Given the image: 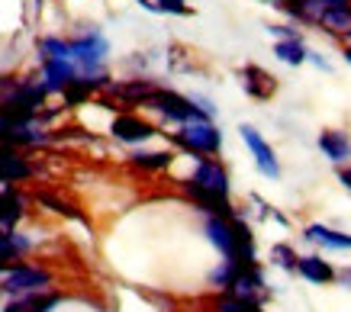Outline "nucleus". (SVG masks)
Masks as SVG:
<instances>
[{"label": "nucleus", "instance_id": "11", "mask_svg": "<svg viewBox=\"0 0 351 312\" xmlns=\"http://www.w3.org/2000/svg\"><path fill=\"white\" fill-rule=\"evenodd\" d=\"M36 177V164L16 148H7L0 145V181L3 183H23Z\"/></svg>", "mask_w": 351, "mask_h": 312}, {"label": "nucleus", "instance_id": "19", "mask_svg": "<svg viewBox=\"0 0 351 312\" xmlns=\"http://www.w3.org/2000/svg\"><path fill=\"white\" fill-rule=\"evenodd\" d=\"M129 164L138 168V171H149V174H158V171H168L174 164V151H145V148H136L129 155Z\"/></svg>", "mask_w": 351, "mask_h": 312}, {"label": "nucleus", "instance_id": "4", "mask_svg": "<svg viewBox=\"0 0 351 312\" xmlns=\"http://www.w3.org/2000/svg\"><path fill=\"white\" fill-rule=\"evenodd\" d=\"M145 107L155 109V113H158L161 119H168V122H178V126H184V122H203V119H210L203 109L193 107L191 97H184V94H178V90H168V87H158Z\"/></svg>", "mask_w": 351, "mask_h": 312}, {"label": "nucleus", "instance_id": "23", "mask_svg": "<svg viewBox=\"0 0 351 312\" xmlns=\"http://www.w3.org/2000/svg\"><path fill=\"white\" fill-rule=\"evenodd\" d=\"M36 52H39V62H45V58H71L68 55V39H62V36H43Z\"/></svg>", "mask_w": 351, "mask_h": 312}, {"label": "nucleus", "instance_id": "17", "mask_svg": "<svg viewBox=\"0 0 351 312\" xmlns=\"http://www.w3.org/2000/svg\"><path fill=\"white\" fill-rule=\"evenodd\" d=\"M297 274H300V277H306L309 283H316V287H322V283H332V280L339 277V274H335V268H332L329 261H322L319 255L297 258Z\"/></svg>", "mask_w": 351, "mask_h": 312}, {"label": "nucleus", "instance_id": "20", "mask_svg": "<svg viewBox=\"0 0 351 312\" xmlns=\"http://www.w3.org/2000/svg\"><path fill=\"white\" fill-rule=\"evenodd\" d=\"M316 26H322L326 33L341 36V39H348L351 42V7L348 10H322V16H319Z\"/></svg>", "mask_w": 351, "mask_h": 312}, {"label": "nucleus", "instance_id": "22", "mask_svg": "<svg viewBox=\"0 0 351 312\" xmlns=\"http://www.w3.org/2000/svg\"><path fill=\"white\" fill-rule=\"evenodd\" d=\"M306 45H303V39H280V42L274 45V55L284 62V65H303L306 62Z\"/></svg>", "mask_w": 351, "mask_h": 312}, {"label": "nucleus", "instance_id": "8", "mask_svg": "<svg viewBox=\"0 0 351 312\" xmlns=\"http://www.w3.org/2000/svg\"><path fill=\"white\" fill-rule=\"evenodd\" d=\"M239 135H242V142L248 145V151H252L258 171L265 174V177H271V181H277V177H280V161H277L274 148L265 142V135H261L255 126H248V122H242V126H239Z\"/></svg>", "mask_w": 351, "mask_h": 312}, {"label": "nucleus", "instance_id": "9", "mask_svg": "<svg viewBox=\"0 0 351 312\" xmlns=\"http://www.w3.org/2000/svg\"><path fill=\"white\" fill-rule=\"evenodd\" d=\"M191 181L200 183L203 190H210V194H216V196H229V171H226V164L216 161V158H197Z\"/></svg>", "mask_w": 351, "mask_h": 312}, {"label": "nucleus", "instance_id": "21", "mask_svg": "<svg viewBox=\"0 0 351 312\" xmlns=\"http://www.w3.org/2000/svg\"><path fill=\"white\" fill-rule=\"evenodd\" d=\"M36 203L45 206V209H49V213H55V216H64V219H75V222H84V213H81L77 206L64 203L62 196L49 194V190H39V194H36Z\"/></svg>", "mask_w": 351, "mask_h": 312}, {"label": "nucleus", "instance_id": "29", "mask_svg": "<svg viewBox=\"0 0 351 312\" xmlns=\"http://www.w3.org/2000/svg\"><path fill=\"white\" fill-rule=\"evenodd\" d=\"M306 62H313V65H316V68H322V71H329V62H326V58H322V55L319 52H306Z\"/></svg>", "mask_w": 351, "mask_h": 312}, {"label": "nucleus", "instance_id": "10", "mask_svg": "<svg viewBox=\"0 0 351 312\" xmlns=\"http://www.w3.org/2000/svg\"><path fill=\"white\" fill-rule=\"evenodd\" d=\"M39 65H43V81L39 84L45 87V94H62L64 87L77 77V68L71 58H45Z\"/></svg>", "mask_w": 351, "mask_h": 312}, {"label": "nucleus", "instance_id": "32", "mask_svg": "<svg viewBox=\"0 0 351 312\" xmlns=\"http://www.w3.org/2000/svg\"><path fill=\"white\" fill-rule=\"evenodd\" d=\"M341 280H345V283H351V270H345V274H341Z\"/></svg>", "mask_w": 351, "mask_h": 312}, {"label": "nucleus", "instance_id": "33", "mask_svg": "<svg viewBox=\"0 0 351 312\" xmlns=\"http://www.w3.org/2000/svg\"><path fill=\"white\" fill-rule=\"evenodd\" d=\"M3 126H7V119H3V113H0V129H3Z\"/></svg>", "mask_w": 351, "mask_h": 312}, {"label": "nucleus", "instance_id": "14", "mask_svg": "<svg viewBox=\"0 0 351 312\" xmlns=\"http://www.w3.org/2000/svg\"><path fill=\"white\" fill-rule=\"evenodd\" d=\"M242 87H245L248 97L271 100L274 97V90H277V77L267 75L265 68H258V65H245L242 68Z\"/></svg>", "mask_w": 351, "mask_h": 312}, {"label": "nucleus", "instance_id": "6", "mask_svg": "<svg viewBox=\"0 0 351 312\" xmlns=\"http://www.w3.org/2000/svg\"><path fill=\"white\" fill-rule=\"evenodd\" d=\"M110 135L117 142H123V145H145L149 139H155L158 135V129L152 126L149 119H142L138 113H129V109H123V113H117L113 116V122H110Z\"/></svg>", "mask_w": 351, "mask_h": 312}, {"label": "nucleus", "instance_id": "13", "mask_svg": "<svg viewBox=\"0 0 351 312\" xmlns=\"http://www.w3.org/2000/svg\"><path fill=\"white\" fill-rule=\"evenodd\" d=\"M203 235L210 238V245L223 255V258H235V238H232V226L223 216H206L203 219Z\"/></svg>", "mask_w": 351, "mask_h": 312}, {"label": "nucleus", "instance_id": "30", "mask_svg": "<svg viewBox=\"0 0 351 312\" xmlns=\"http://www.w3.org/2000/svg\"><path fill=\"white\" fill-rule=\"evenodd\" d=\"M339 181H341V187H348V190H351V164L339 171Z\"/></svg>", "mask_w": 351, "mask_h": 312}, {"label": "nucleus", "instance_id": "18", "mask_svg": "<svg viewBox=\"0 0 351 312\" xmlns=\"http://www.w3.org/2000/svg\"><path fill=\"white\" fill-rule=\"evenodd\" d=\"M306 242H313V245H322V248H332V251H348L351 248V235L348 232H335V229L322 226V222H316V226H306Z\"/></svg>", "mask_w": 351, "mask_h": 312}, {"label": "nucleus", "instance_id": "34", "mask_svg": "<svg viewBox=\"0 0 351 312\" xmlns=\"http://www.w3.org/2000/svg\"><path fill=\"white\" fill-rule=\"evenodd\" d=\"M32 3H36V7H43V0H32Z\"/></svg>", "mask_w": 351, "mask_h": 312}, {"label": "nucleus", "instance_id": "15", "mask_svg": "<svg viewBox=\"0 0 351 312\" xmlns=\"http://www.w3.org/2000/svg\"><path fill=\"white\" fill-rule=\"evenodd\" d=\"M316 145H319V151L329 158L332 164H351V139H348V132L326 129V132H319Z\"/></svg>", "mask_w": 351, "mask_h": 312}, {"label": "nucleus", "instance_id": "27", "mask_svg": "<svg viewBox=\"0 0 351 312\" xmlns=\"http://www.w3.org/2000/svg\"><path fill=\"white\" fill-rule=\"evenodd\" d=\"M191 100H193V107L197 109H203V113H206V116L213 119L216 116V103L210 97H203V94H191Z\"/></svg>", "mask_w": 351, "mask_h": 312}, {"label": "nucleus", "instance_id": "7", "mask_svg": "<svg viewBox=\"0 0 351 312\" xmlns=\"http://www.w3.org/2000/svg\"><path fill=\"white\" fill-rule=\"evenodd\" d=\"M158 90L155 81L149 77H129V81H110L107 84V94L117 100V107H145L152 100V94Z\"/></svg>", "mask_w": 351, "mask_h": 312}, {"label": "nucleus", "instance_id": "31", "mask_svg": "<svg viewBox=\"0 0 351 312\" xmlns=\"http://www.w3.org/2000/svg\"><path fill=\"white\" fill-rule=\"evenodd\" d=\"M345 62L351 65V42H348V49H345Z\"/></svg>", "mask_w": 351, "mask_h": 312}, {"label": "nucleus", "instance_id": "3", "mask_svg": "<svg viewBox=\"0 0 351 312\" xmlns=\"http://www.w3.org/2000/svg\"><path fill=\"white\" fill-rule=\"evenodd\" d=\"M55 274L49 268L16 261L7 274H0V296H26V293H45L52 287Z\"/></svg>", "mask_w": 351, "mask_h": 312}, {"label": "nucleus", "instance_id": "1", "mask_svg": "<svg viewBox=\"0 0 351 312\" xmlns=\"http://www.w3.org/2000/svg\"><path fill=\"white\" fill-rule=\"evenodd\" d=\"M68 55L75 62L81 77H110L107 58H110V39L100 33V26L84 23L77 26V33L68 39Z\"/></svg>", "mask_w": 351, "mask_h": 312}, {"label": "nucleus", "instance_id": "2", "mask_svg": "<svg viewBox=\"0 0 351 312\" xmlns=\"http://www.w3.org/2000/svg\"><path fill=\"white\" fill-rule=\"evenodd\" d=\"M171 142L181 151H187L191 158H213L223 151V132L213 119L203 122H184L178 132H171Z\"/></svg>", "mask_w": 351, "mask_h": 312}, {"label": "nucleus", "instance_id": "16", "mask_svg": "<svg viewBox=\"0 0 351 312\" xmlns=\"http://www.w3.org/2000/svg\"><path fill=\"white\" fill-rule=\"evenodd\" d=\"M26 216V196L10 187L7 194H0V232H13Z\"/></svg>", "mask_w": 351, "mask_h": 312}, {"label": "nucleus", "instance_id": "28", "mask_svg": "<svg viewBox=\"0 0 351 312\" xmlns=\"http://www.w3.org/2000/svg\"><path fill=\"white\" fill-rule=\"evenodd\" d=\"M267 33L277 36V42H280V39H303L293 26H267Z\"/></svg>", "mask_w": 351, "mask_h": 312}, {"label": "nucleus", "instance_id": "5", "mask_svg": "<svg viewBox=\"0 0 351 312\" xmlns=\"http://www.w3.org/2000/svg\"><path fill=\"white\" fill-rule=\"evenodd\" d=\"M226 296H232V300H242V302H252V306H265L271 290H267V280H265V270L258 268H242L235 274V280L226 287Z\"/></svg>", "mask_w": 351, "mask_h": 312}, {"label": "nucleus", "instance_id": "25", "mask_svg": "<svg viewBox=\"0 0 351 312\" xmlns=\"http://www.w3.org/2000/svg\"><path fill=\"white\" fill-rule=\"evenodd\" d=\"M216 312H265L261 306H252V302H242V300H232V296H219L216 300Z\"/></svg>", "mask_w": 351, "mask_h": 312}, {"label": "nucleus", "instance_id": "12", "mask_svg": "<svg viewBox=\"0 0 351 312\" xmlns=\"http://www.w3.org/2000/svg\"><path fill=\"white\" fill-rule=\"evenodd\" d=\"M32 251V238L23 235V232H0V274H7V270L16 264V261H23L26 255Z\"/></svg>", "mask_w": 351, "mask_h": 312}, {"label": "nucleus", "instance_id": "24", "mask_svg": "<svg viewBox=\"0 0 351 312\" xmlns=\"http://www.w3.org/2000/svg\"><path fill=\"white\" fill-rule=\"evenodd\" d=\"M271 261H274L280 270H287V274H297V251H293L290 245H284V242L271 248Z\"/></svg>", "mask_w": 351, "mask_h": 312}, {"label": "nucleus", "instance_id": "26", "mask_svg": "<svg viewBox=\"0 0 351 312\" xmlns=\"http://www.w3.org/2000/svg\"><path fill=\"white\" fill-rule=\"evenodd\" d=\"M158 13H171V16H191V7L187 0H152Z\"/></svg>", "mask_w": 351, "mask_h": 312}]
</instances>
